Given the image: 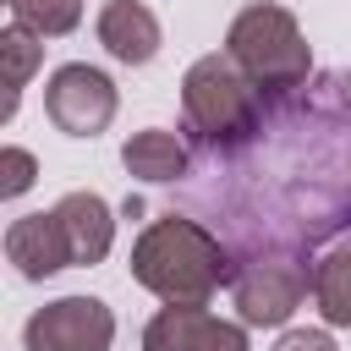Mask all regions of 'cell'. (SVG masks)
I'll use <instances>...</instances> for the list:
<instances>
[{"mask_svg":"<svg viewBox=\"0 0 351 351\" xmlns=\"http://www.w3.org/2000/svg\"><path fill=\"white\" fill-rule=\"evenodd\" d=\"M132 280L143 291H154L159 302H208L219 285H230V252L197 219L165 214V219L137 230Z\"/></svg>","mask_w":351,"mask_h":351,"instance_id":"6da1fadb","label":"cell"},{"mask_svg":"<svg viewBox=\"0 0 351 351\" xmlns=\"http://www.w3.org/2000/svg\"><path fill=\"white\" fill-rule=\"evenodd\" d=\"M258 110H263V93L230 55H203V60L186 66V77H181V115H186L197 143H208L219 154L241 148L258 132Z\"/></svg>","mask_w":351,"mask_h":351,"instance_id":"7a4b0ae2","label":"cell"},{"mask_svg":"<svg viewBox=\"0 0 351 351\" xmlns=\"http://www.w3.org/2000/svg\"><path fill=\"white\" fill-rule=\"evenodd\" d=\"M225 55H230V60L258 82V93H269V99L302 88L307 71H313V49H307V38H302V22H296L285 5H269V0H258V5H247V11L230 16V27H225Z\"/></svg>","mask_w":351,"mask_h":351,"instance_id":"3957f363","label":"cell"},{"mask_svg":"<svg viewBox=\"0 0 351 351\" xmlns=\"http://www.w3.org/2000/svg\"><path fill=\"white\" fill-rule=\"evenodd\" d=\"M307 291H313V269L296 263V258H252V263H241V274L230 280L236 313H241V324H252V329L285 324V318L302 307Z\"/></svg>","mask_w":351,"mask_h":351,"instance_id":"277c9868","label":"cell"},{"mask_svg":"<svg viewBox=\"0 0 351 351\" xmlns=\"http://www.w3.org/2000/svg\"><path fill=\"white\" fill-rule=\"evenodd\" d=\"M110 340L115 313L99 296H55L22 329V351H110Z\"/></svg>","mask_w":351,"mask_h":351,"instance_id":"5b68a950","label":"cell"},{"mask_svg":"<svg viewBox=\"0 0 351 351\" xmlns=\"http://www.w3.org/2000/svg\"><path fill=\"white\" fill-rule=\"evenodd\" d=\"M44 115L66 132V137H99L110 121H115V82L88 66V60H71L60 66L49 82H44Z\"/></svg>","mask_w":351,"mask_h":351,"instance_id":"8992f818","label":"cell"},{"mask_svg":"<svg viewBox=\"0 0 351 351\" xmlns=\"http://www.w3.org/2000/svg\"><path fill=\"white\" fill-rule=\"evenodd\" d=\"M143 351H252V346L247 324H230L203 302H165L143 324Z\"/></svg>","mask_w":351,"mask_h":351,"instance_id":"52a82bcc","label":"cell"},{"mask_svg":"<svg viewBox=\"0 0 351 351\" xmlns=\"http://www.w3.org/2000/svg\"><path fill=\"white\" fill-rule=\"evenodd\" d=\"M5 258L16 263L22 280H49L60 269H77L71 263V241L60 230V214H22L5 225Z\"/></svg>","mask_w":351,"mask_h":351,"instance_id":"ba28073f","label":"cell"},{"mask_svg":"<svg viewBox=\"0 0 351 351\" xmlns=\"http://www.w3.org/2000/svg\"><path fill=\"white\" fill-rule=\"evenodd\" d=\"M93 33H99L104 55H110V60H121V66H148V60L159 55V44H165L159 16H154L143 0H104V11H99V22H93Z\"/></svg>","mask_w":351,"mask_h":351,"instance_id":"9c48e42d","label":"cell"},{"mask_svg":"<svg viewBox=\"0 0 351 351\" xmlns=\"http://www.w3.org/2000/svg\"><path fill=\"white\" fill-rule=\"evenodd\" d=\"M55 214H60V230H66V241H71V263H77V269H88V263H99V258L110 252V241H115V214H110V203H104L99 192H66V197L55 203Z\"/></svg>","mask_w":351,"mask_h":351,"instance_id":"30bf717a","label":"cell"},{"mask_svg":"<svg viewBox=\"0 0 351 351\" xmlns=\"http://www.w3.org/2000/svg\"><path fill=\"white\" fill-rule=\"evenodd\" d=\"M121 165H126V176L159 186V181H181V176L192 170V148H186L176 132L148 126V132H132V137L121 143Z\"/></svg>","mask_w":351,"mask_h":351,"instance_id":"8fae6325","label":"cell"},{"mask_svg":"<svg viewBox=\"0 0 351 351\" xmlns=\"http://www.w3.org/2000/svg\"><path fill=\"white\" fill-rule=\"evenodd\" d=\"M313 302L329 329H351V236L324 247V258L313 263Z\"/></svg>","mask_w":351,"mask_h":351,"instance_id":"7c38bea8","label":"cell"},{"mask_svg":"<svg viewBox=\"0 0 351 351\" xmlns=\"http://www.w3.org/2000/svg\"><path fill=\"white\" fill-rule=\"evenodd\" d=\"M0 66H5V104H0V121H11L22 88H27L33 71L44 66V44H38V33H27V27L11 22V27L0 33Z\"/></svg>","mask_w":351,"mask_h":351,"instance_id":"4fadbf2b","label":"cell"},{"mask_svg":"<svg viewBox=\"0 0 351 351\" xmlns=\"http://www.w3.org/2000/svg\"><path fill=\"white\" fill-rule=\"evenodd\" d=\"M5 5H11V22L38 38H66L82 22V0H5Z\"/></svg>","mask_w":351,"mask_h":351,"instance_id":"5bb4252c","label":"cell"},{"mask_svg":"<svg viewBox=\"0 0 351 351\" xmlns=\"http://www.w3.org/2000/svg\"><path fill=\"white\" fill-rule=\"evenodd\" d=\"M33 176H38V159L27 154V148H0V197H22L27 186H33Z\"/></svg>","mask_w":351,"mask_h":351,"instance_id":"9a60e30c","label":"cell"},{"mask_svg":"<svg viewBox=\"0 0 351 351\" xmlns=\"http://www.w3.org/2000/svg\"><path fill=\"white\" fill-rule=\"evenodd\" d=\"M274 351H335V340H329V329H285L274 340Z\"/></svg>","mask_w":351,"mask_h":351,"instance_id":"2e32d148","label":"cell"}]
</instances>
